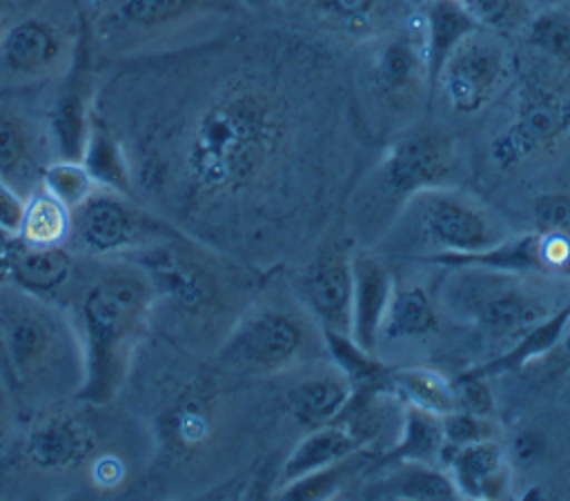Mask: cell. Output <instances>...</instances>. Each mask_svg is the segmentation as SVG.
Wrapping results in <instances>:
<instances>
[{
  "label": "cell",
  "instance_id": "cell-26",
  "mask_svg": "<svg viewBox=\"0 0 570 501\" xmlns=\"http://www.w3.org/2000/svg\"><path fill=\"white\" fill-rule=\"evenodd\" d=\"M80 163L87 167L98 187L134 196V178L127 149L114 129L96 114Z\"/></svg>",
  "mask_w": 570,
  "mask_h": 501
},
{
  "label": "cell",
  "instance_id": "cell-33",
  "mask_svg": "<svg viewBox=\"0 0 570 501\" xmlns=\"http://www.w3.org/2000/svg\"><path fill=\"white\" fill-rule=\"evenodd\" d=\"M40 187L58 198L65 207L76 209L82 205L96 189V180L80 160L56 158L45 165L40 176Z\"/></svg>",
  "mask_w": 570,
  "mask_h": 501
},
{
  "label": "cell",
  "instance_id": "cell-10",
  "mask_svg": "<svg viewBox=\"0 0 570 501\" xmlns=\"http://www.w3.org/2000/svg\"><path fill=\"white\" fill-rule=\"evenodd\" d=\"M512 58L503 40L485 29L465 36L445 58L432 91H439L450 111L481 114L508 85Z\"/></svg>",
  "mask_w": 570,
  "mask_h": 501
},
{
  "label": "cell",
  "instance_id": "cell-39",
  "mask_svg": "<svg viewBox=\"0 0 570 501\" xmlns=\"http://www.w3.org/2000/svg\"><path fill=\"white\" fill-rule=\"evenodd\" d=\"M24 212V196L0 178V234L16 236Z\"/></svg>",
  "mask_w": 570,
  "mask_h": 501
},
{
  "label": "cell",
  "instance_id": "cell-6",
  "mask_svg": "<svg viewBox=\"0 0 570 501\" xmlns=\"http://www.w3.org/2000/svg\"><path fill=\"white\" fill-rule=\"evenodd\" d=\"M452 272L445 287L448 307L488 338L512 341V345L570 301V289H559L570 276L512 274L481 267H456Z\"/></svg>",
  "mask_w": 570,
  "mask_h": 501
},
{
  "label": "cell",
  "instance_id": "cell-5",
  "mask_svg": "<svg viewBox=\"0 0 570 501\" xmlns=\"http://www.w3.org/2000/svg\"><path fill=\"white\" fill-rule=\"evenodd\" d=\"M454 140L439 129H410L392 140L347 203V223L363 243L383 238L405 203L430 187L454 185Z\"/></svg>",
  "mask_w": 570,
  "mask_h": 501
},
{
  "label": "cell",
  "instance_id": "cell-13",
  "mask_svg": "<svg viewBox=\"0 0 570 501\" xmlns=\"http://www.w3.org/2000/svg\"><path fill=\"white\" fill-rule=\"evenodd\" d=\"M419 263L456 267H481L512 274H543L570 276V240L543 232L508 234L499 243L470 254H434L419 258Z\"/></svg>",
  "mask_w": 570,
  "mask_h": 501
},
{
  "label": "cell",
  "instance_id": "cell-9",
  "mask_svg": "<svg viewBox=\"0 0 570 501\" xmlns=\"http://www.w3.org/2000/svg\"><path fill=\"white\" fill-rule=\"evenodd\" d=\"M178 232L136 196L98 187L71 209L67 243L89 258H134Z\"/></svg>",
  "mask_w": 570,
  "mask_h": 501
},
{
  "label": "cell",
  "instance_id": "cell-3",
  "mask_svg": "<svg viewBox=\"0 0 570 501\" xmlns=\"http://www.w3.org/2000/svg\"><path fill=\"white\" fill-rule=\"evenodd\" d=\"M131 261L151 281L154 312L163 314L176 336L189 341L214 336L218 345L261 289V269L238 263L180 229Z\"/></svg>",
  "mask_w": 570,
  "mask_h": 501
},
{
  "label": "cell",
  "instance_id": "cell-23",
  "mask_svg": "<svg viewBox=\"0 0 570 501\" xmlns=\"http://www.w3.org/2000/svg\"><path fill=\"white\" fill-rule=\"evenodd\" d=\"M365 448V441L345 421H332L327 425L312 428L283 461L281 481L283 485L294 483L316 470L363 452Z\"/></svg>",
  "mask_w": 570,
  "mask_h": 501
},
{
  "label": "cell",
  "instance_id": "cell-32",
  "mask_svg": "<svg viewBox=\"0 0 570 501\" xmlns=\"http://www.w3.org/2000/svg\"><path fill=\"white\" fill-rule=\"evenodd\" d=\"M528 45L548 60L570 67V11L550 7L532 13L523 27Z\"/></svg>",
  "mask_w": 570,
  "mask_h": 501
},
{
  "label": "cell",
  "instance_id": "cell-15",
  "mask_svg": "<svg viewBox=\"0 0 570 501\" xmlns=\"http://www.w3.org/2000/svg\"><path fill=\"white\" fill-rule=\"evenodd\" d=\"M76 267V252L67 245L33 247L0 234V278L22 289L53 301L71 285Z\"/></svg>",
  "mask_w": 570,
  "mask_h": 501
},
{
  "label": "cell",
  "instance_id": "cell-19",
  "mask_svg": "<svg viewBox=\"0 0 570 501\" xmlns=\"http://www.w3.org/2000/svg\"><path fill=\"white\" fill-rule=\"evenodd\" d=\"M441 461L459 499H503L510 494V459L497 439L445 448Z\"/></svg>",
  "mask_w": 570,
  "mask_h": 501
},
{
  "label": "cell",
  "instance_id": "cell-16",
  "mask_svg": "<svg viewBox=\"0 0 570 501\" xmlns=\"http://www.w3.org/2000/svg\"><path fill=\"white\" fill-rule=\"evenodd\" d=\"M352 341L376 352L387 305L394 294V276L385 261L365 245L352 249Z\"/></svg>",
  "mask_w": 570,
  "mask_h": 501
},
{
  "label": "cell",
  "instance_id": "cell-21",
  "mask_svg": "<svg viewBox=\"0 0 570 501\" xmlns=\"http://www.w3.org/2000/svg\"><path fill=\"white\" fill-rule=\"evenodd\" d=\"M65 56L60 31L40 18H24L2 31L0 62L20 78H40L53 71Z\"/></svg>",
  "mask_w": 570,
  "mask_h": 501
},
{
  "label": "cell",
  "instance_id": "cell-2",
  "mask_svg": "<svg viewBox=\"0 0 570 501\" xmlns=\"http://www.w3.org/2000/svg\"><path fill=\"white\" fill-rule=\"evenodd\" d=\"M71 281V321L85 356L78 401L109 405L125 387L131 358L154 316V287L131 258H91Z\"/></svg>",
  "mask_w": 570,
  "mask_h": 501
},
{
  "label": "cell",
  "instance_id": "cell-20",
  "mask_svg": "<svg viewBox=\"0 0 570 501\" xmlns=\"http://www.w3.org/2000/svg\"><path fill=\"white\" fill-rule=\"evenodd\" d=\"M370 78L374 91L396 107H405L428 85V60L423 36L416 40L414 33H396L381 42L376 49Z\"/></svg>",
  "mask_w": 570,
  "mask_h": 501
},
{
  "label": "cell",
  "instance_id": "cell-17",
  "mask_svg": "<svg viewBox=\"0 0 570 501\" xmlns=\"http://www.w3.org/2000/svg\"><path fill=\"white\" fill-rule=\"evenodd\" d=\"M94 109H91V71H89V51L80 42L73 69L58 91V98L49 118V136L56 158L80 160L85 143L91 129Z\"/></svg>",
  "mask_w": 570,
  "mask_h": 501
},
{
  "label": "cell",
  "instance_id": "cell-41",
  "mask_svg": "<svg viewBox=\"0 0 570 501\" xmlns=\"http://www.w3.org/2000/svg\"><path fill=\"white\" fill-rule=\"evenodd\" d=\"M2 31H4V29H2V18H0V38H2Z\"/></svg>",
  "mask_w": 570,
  "mask_h": 501
},
{
  "label": "cell",
  "instance_id": "cell-25",
  "mask_svg": "<svg viewBox=\"0 0 570 501\" xmlns=\"http://www.w3.org/2000/svg\"><path fill=\"white\" fill-rule=\"evenodd\" d=\"M481 29L472 13L465 9L461 0H428L425 2V29H423V47L428 60V80L430 91L434 80L452 53V49L472 31Z\"/></svg>",
  "mask_w": 570,
  "mask_h": 501
},
{
  "label": "cell",
  "instance_id": "cell-31",
  "mask_svg": "<svg viewBox=\"0 0 570 501\" xmlns=\"http://www.w3.org/2000/svg\"><path fill=\"white\" fill-rule=\"evenodd\" d=\"M71 229V209L40 185L24 198V212L16 238L33 247L65 245Z\"/></svg>",
  "mask_w": 570,
  "mask_h": 501
},
{
  "label": "cell",
  "instance_id": "cell-30",
  "mask_svg": "<svg viewBox=\"0 0 570 501\" xmlns=\"http://www.w3.org/2000/svg\"><path fill=\"white\" fill-rule=\"evenodd\" d=\"M42 169L45 165L33 160L24 125L0 109V178L27 198L40 185Z\"/></svg>",
  "mask_w": 570,
  "mask_h": 501
},
{
  "label": "cell",
  "instance_id": "cell-7",
  "mask_svg": "<svg viewBox=\"0 0 570 501\" xmlns=\"http://www.w3.org/2000/svg\"><path fill=\"white\" fill-rule=\"evenodd\" d=\"M258 292L214 350V365L220 374H283L325 352L321 327L296 296L274 301L261 298Z\"/></svg>",
  "mask_w": 570,
  "mask_h": 501
},
{
  "label": "cell",
  "instance_id": "cell-28",
  "mask_svg": "<svg viewBox=\"0 0 570 501\" xmlns=\"http://www.w3.org/2000/svg\"><path fill=\"white\" fill-rule=\"evenodd\" d=\"M387 392L401 403H410L434 414L456 410L454 381L432 367H390Z\"/></svg>",
  "mask_w": 570,
  "mask_h": 501
},
{
  "label": "cell",
  "instance_id": "cell-18",
  "mask_svg": "<svg viewBox=\"0 0 570 501\" xmlns=\"http://www.w3.org/2000/svg\"><path fill=\"white\" fill-rule=\"evenodd\" d=\"M214 392L209 385H194L176 394L158 414V448L174 456L200 452L216 432L218 403Z\"/></svg>",
  "mask_w": 570,
  "mask_h": 501
},
{
  "label": "cell",
  "instance_id": "cell-4",
  "mask_svg": "<svg viewBox=\"0 0 570 501\" xmlns=\"http://www.w3.org/2000/svg\"><path fill=\"white\" fill-rule=\"evenodd\" d=\"M0 363L22 403L78 399L85 356L76 325L56 301L0 278Z\"/></svg>",
  "mask_w": 570,
  "mask_h": 501
},
{
  "label": "cell",
  "instance_id": "cell-35",
  "mask_svg": "<svg viewBox=\"0 0 570 501\" xmlns=\"http://www.w3.org/2000/svg\"><path fill=\"white\" fill-rule=\"evenodd\" d=\"M316 16L350 36H365L376 27L383 0H301Z\"/></svg>",
  "mask_w": 570,
  "mask_h": 501
},
{
  "label": "cell",
  "instance_id": "cell-29",
  "mask_svg": "<svg viewBox=\"0 0 570 501\" xmlns=\"http://www.w3.org/2000/svg\"><path fill=\"white\" fill-rule=\"evenodd\" d=\"M439 314L434 301L421 285L394 287L392 301L387 305L381 338L403 341V338H423L436 332Z\"/></svg>",
  "mask_w": 570,
  "mask_h": 501
},
{
  "label": "cell",
  "instance_id": "cell-8",
  "mask_svg": "<svg viewBox=\"0 0 570 501\" xmlns=\"http://www.w3.org/2000/svg\"><path fill=\"white\" fill-rule=\"evenodd\" d=\"M394 225L403 227V238L410 245L421 247L414 256L416 261L434 254L481 252L510 234L497 212L456 185L414 194Z\"/></svg>",
  "mask_w": 570,
  "mask_h": 501
},
{
  "label": "cell",
  "instance_id": "cell-27",
  "mask_svg": "<svg viewBox=\"0 0 570 501\" xmlns=\"http://www.w3.org/2000/svg\"><path fill=\"white\" fill-rule=\"evenodd\" d=\"M401 436L385 454H381L379 465L394 461H421L436 465L445 448L441 414L410 403H401Z\"/></svg>",
  "mask_w": 570,
  "mask_h": 501
},
{
  "label": "cell",
  "instance_id": "cell-22",
  "mask_svg": "<svg viewBox=\"0 0 570 501\" xmlns=\"http://www.w3.org/2000/svg\"><path fill=\"white\" fill-rule=\"evenodd\" d=\"M352 392L350 379L332 363L296 379L285 392V405L298 425L312 430L336 421L350 403Z\"/></svg>",
  "mask_w": 570,
  "mask_h": 501
},
{
  "label": "cell",
  "instance_id": "cell-38",
  "mask_svg": "<svg viewBox=\"0 0 570 501\" xmlns=\"http://www.w3.org/2000/svg\"><path fill=\"white\" fill-rule=\"evenodd\" d=\"M532 223L537 232L570 240V194L568 191H541L530 205Z\"/></svg>",
  "mask_w": 570,
  "mask_h": 501
},
{
  "label": "cell",
  "instance_id": "cell-12",
  "mask_svg": "<svg viewBox=\"0 0 570 501\" xmlns=\"http://www.w3.org/2000/svg\"><path fill=\"white\" fill-rule=\"evenodd\" d=\"M352 285V245L330 240L296 272L294 296L321 332L350 334Z\"/></svg>",
  "mask_w": 570,
  "mask_h": 501
},
{
  "label": "cell",
  "instance_id": "cell-37",
  "mask_svg": "<svg viewBox=\"0 0 570 501\" xmlns=\"http://www.w3.org/2000/svg\"><path fill=\"white\" fill-rule=\"evenodd\" d=\"M441 428L445 448H459L485 439H497V425L490 416L465 410H452L441 414Z\"/></svg>",
  "mask_w": 570,
  "mask_h": 501
},
{
  "label": "cell",
  "instance_id": "cell-14",
  "mask_svg": "<svg viewBox=\"0 0 570 501\" xmlns=\"http://www.w3.org/2000/svg\"><path fill=\"white\" fill-rule=\"evenodd\" d=\"M96 428L80 414L67 410L45 412L29 428L22 452L27 463L42 474H71L87 468L100 450Z\"/></svg>",
  "mask_w": 570,
  "mask_h": 501
},
{
  "label": "cell",
  "instance_id": "cell-11",
  "mask_svg": "<svg viewBox=\"0 0 570 501\" xmlns=\"http://www.w3.org/2000/svg\"><path fill=\"white\" fill-rule=\"evenodd\" d=\"M570 136V96L548 85L521 91L508 125L490 143V160L501 171H514L552 151Z\"/></svg>",
  "mask_w": 570,
  "mask_h": 501
},
{
  "label": "cell",
  "instance_id": "cell-24",
  "mask_svg": "<svg viewBox=\"0 0 570 501\" xmlns=\"http://www.w3.org/2000/svg\"><path fill=\"white\" fill-rule=\"evenodd\" d=\"M387 470L363 488L367 499H423V501H448L459 499V492L448 472L432 463L421 461H394L383 463Z\"/></svg>",
  "mask_w": 570,
  "mask_h": 501
},
{
  "label": "cell",
  "instance_id": "cell-34",
  "mask_svg": "<svg viewBox=\"0 0 570 501\" xmlns=\"http://www.w3.org/2000/svg\"><path fill=\"white\" fill-rule=\"evenodd\" d=\"M200 0H120L116 18L129 29L151 31L187 18Z\"/></svg>",
  "mask_w": 570,
  "mask_h": 501
},
{
  "label": "cell",
  "instance_id": "cell-36",
  "mask_svg": "<svg viewBox=\"0 0 570 501\" xmlns=\"http://www.w3.org/2000/svg\"><path fill=\"white\" fill-rule=\"evenodd\" d=\"M476 24L492 33L523 29L532 16L528 0H461Z\"/></svg>",
  "mask_w": 570,
  "mask_h": 501
},
{
  "label": "cell",
  "instance_id": "cell-1",
  "mask_svg": "<svg viewBox=\"0 0 570 501\" xmlns=\"http://www.w3.org/2000/svg\"><path fill=\"white\" fill-rule=\"evenodd\" d=\"M289 89L269 71L227 76L189 120L178 151L134 178V196L194 240L263 269L332 216V191L303 163Z\"/></svg>",
  "mask_w": 570,
  "mask_h": 501
},
{
  "label": "cell",
  "instance_id": "cell-40",
  "mask_svg": "<svg viewBox=\"0 0 570 501\" xmlns=\"http://www.w3.org/2000/svg\"><path fill=\"white\" fill-rule=\"evenodd\" d=\"M9 430H11V405H9L7 392L0 387V443L4 441Z\"/></svg>",
  "mask_w": 570,
  "mask_h": 501
}]
</instances>
